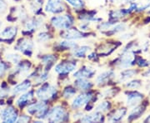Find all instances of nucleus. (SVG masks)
<instances>
[{
	"instance_id": "nucleus-34",
	"label": "nucleus",
	"mask_w": 150,
	"mask_h": 123,
	"mask_svg": "<svg viewBox=\"0 0 150 123\" xmlns=\"http://www.w3.org/2000/svg\"><path fill=\"white\" fill-rule=\"evenodd\" d=\"M66 1L75 8H80L84 5L83 1H82V0H66Z\"/></svg>"
},
{
	"instance_id": "nucleus-48",
	"label": "nucleus",
	"mask_w": 150,
	"mask_h": 123,
	"mask_svg": "<svg viewBox=\"0 0 150 123\" xmlns=\"http://www.w3.org/2000/svg\"><path fill=\"white\" fill-rule=\"evenodd\" d=\"M0 120H1V118H0Z\"/></svg>"
},
{
	"instance_id": "nucleus-27",
	"label": "nucleus",
	"mask_w": 150,
	"mask_h": 123,
	"mask_svg": "<svg viewBox=\"0 0 150 123\" xmlns=\"http://www.w3.org/2000/svg\"><path fill=\"white\" fill-rule=\"evenodd\" d=\"M111 107V104L109 102H100L96 107H95V112H105L108 111Z\"/></svg>"
},
{
	"instance_id": "nucleus-16",
	"label": "nucleus",
	"mask_w": 150,
	"mask_h": 123,
	"mask_svg": "<svg viewBox=\"0 0 150 123\" xmlns=\"http://www.w3.org/2000/svg\"><path fill=\"white\" fill-rule=\"evenodd\" d=\"M145 108L146 107L144 105H138L136 107H133L130 111L128 117V120L129 121H134L135 119L139 118L140 116H142V114L144 112Z\"/></svg>"
},
{
	"instance_id": "nucleus-36",
	"label": "nucleus",
	"mask_w": 150,
	"mask_h": 123,
	"mask_svg": "<svg viewBox=\"0 0 150 123\" xmlns=\"http://www.w3.org/2000/svg\"><path fill=\"white\" fill-rule=\"evenodd\" d=\"M137 64L139 65L141 67H148L149 66V62L146 61L145 59L142 58H139V59L137 60Z\"/></svg>"
},
{
	"instance_id": "nucleus-21",
	"label": "nucleus",
	"mask_w": 150,
	"mask_h": 123,
	"mask_svg": "<svg viewBox=\"0 0 150 123\" xmlns=\"http://www.w3.org/2000/svg\"><path fill=\"white\" fill-rule=\"evenodd\" d=\"M31 68V64L29 62H23L21 63H18L16 68H14V74H16L17 76H21L26 74L27 72H29V70Z\"/></svg>"
},
{
	"instance_id": "nucleus-35",
	"label": "nucleus",
	"mask_w": 150,
	"mask_h": 123,
	"mask_svg": "<svg viewBox=\"0 0 150 123\" xmlns=\"http://www.w3.org/2000/svg\"><path fill=\"white\" fill-rule=\"evenodd\" d=\"M48 77V74L47 72H43L39 75H38L36 77V78L34 79V82H36V83H42L43 82L47 80V78Z\"/></svg>"
},
{
	"instance_id": "nucleus-29",
	"label": "nucleus",
	"mask_w": 150,
	"mask_h": 123,
	"mask_svg": "<svg viewBox=\"0 0 150 123\" xmlns=\"http://www.w3.org/2000/svg\"><path fill=\"white\" fill-rule=\"evenodd\" d=\"M43 0H30L29 8H30L31 11L35 13L39 10L43 5Z\"/></svg>"
},
{
	"instance_id": "nucleus-43",
	"label": "nucleus",
	"mask_w": 150,
	"mask_h": 123,
	"mask_svg": "<svg viewBox=\"0 0 150 123\" xmlns=\"http://www.w3.org/2000/svg\"><path fill=\"white\" fill-rule=\"evenodd\" d=\"M79 28H80L81 31H86L88 29V22H83L79 25Z\"/></svg>"
},
{
	"instance_id": "nucleus-26",
	"label": "nucleus",
	"mask_w": 150,
	"mask_h": 123,
	"mask_svg": "<svg viewBox=\"0 0 150 123\" xmlns=\"http://www.w3.org/2000/svg\"><path fill=\"white\" fill-rule=\"evenodd\" d=\"M4 57H5V59L8 62L12 63L13 64H18L20 62V60H21L20 55H18V54L17 53H6Z\"/></svg>"
},
{
	"instance_id": "nucleus-28",
	"label": "nucleus",
	"mask_w": 150,
	"mask_h": 123,
	"mask_svg": "<svg viewBox=\"0 0 150 123\" xmlns=\"http://www.w3.org/2000/svg\"><path fill=\"white\" fill-rule=\"evenodd\" d=\"M55 61H56V58L54 55H44L41 59L42 63L46 67H50L51 65L54 64Z\"/></svg>"
},
{
	"instance_id": "nucleus-33",
	"label": "nucleus",
	"mask_w": 150,
	"mask_h": 123,
	"mask_svg": "<svg viewBox=\"0 0 150 123\" xmlns=\"http://www.w3.org/2000/svg\"><path fill=\"white\" fill-rule=\"evenodd\" d=\"M59 45L61 47L65 48H69V49H75L77 48V43L74 42H71V41H64V42H60Z\"/></svg>"
},
{
	"instance_id": "nucleus-47",
	"label": "nucleus",
	"mask_w": 150,
	"mask_h": 123,
	"mask_svg": "<svg viewBox=\"0 0 150 123\" xmlns=\"http://www.w3.org/2000/svg\"><path fill=\"white\" fill-rule=\"evenodd\" d=\"M149 2H150V0H149Z\"/></svg>"
},
{
	"instance_id": "nucleus-37",
	"label": "nucleus",
	"mask_w": 150,
	"mask_h": 123,
	"mask_svg": "<svg viewBox=\"0 0 150 123\" xmlns=\"http://www.w3.org/2000/svg\"><path fill=\"white\" fill-rule=\"evenodd\" d=\"M17 16H18V18H19L21 20H23V19L27 18V12L24 8H19Z\"/></svg>"
},
{
	"instance_id": "nucleus-41",
	"label": "nucleus",
	"mask_w": 150,
	"mask_h": 123,
	"mask_svg": "<svg viewBox=\"0 0 150 123\" xmlns=\"http://www.w3.org/2000/svg\"><path fill=\"white\" fill-rule=\"evenodd\" d=\"M30 120V117L26 115H22L19 117H18L17 122H28Z\"/></svg>"
},
{
	"instance_id": "nucleus-23",
	"label": "nucleus",
	"mask_w": 150,
	"mask_h": 123,
	"mask_svg": "<svg viewBox=\"0 0 150 123\" xmlns=\"http://www.w3.org/2000/svg\"><path fill=\"white\" fill-rule=\"evenodd\" d=\"M126 108H120V109H118L116 111H114L112 114L110 115V117H108V120L109 122H119L121 121L123 118V117L125 116L126 114Z\"/></svg>"
},
{
	"instance_id": "nucleus-3",
	"label": "nucleus",
	"mask_w": 150,
	"mask_h": 123,
	"mask_svg": "<svg viewBox=\"0 0 150 123\" xmlns=\"http://www.w3.org/2000/svg\"><path fill=\"white\" fill-rule=\"evenodd\" d=\"M27 112L30 115L35 116L38 119H42V117H45L48 113V105L44 101L36 102L28 107Z\"/></svg>"
},
{
	"instance_id": "nucleus-1",
	"label": "nucleus",
	"mask_w": 150,
	"mask_h": 123,
	"mask_svg": "<svg viewBox=\"0 0 150 123\" xmlns=\"http://www.w3.org/2000/svg\"><path fill=\"white\" fill-rule=\"evenodd\" d=\"M57 91H58V89L55 86L47 82L43 84L39 89H38L36 91V95L39 100L46 102L49 99L56 96Z\"/></svg>"
},
{
	"instance_id": "nucleus-17",
	"label": "nucleus",
	"mask_w": 150,
	"mask_h": 123,
	"mask_svg": "<svg viewBox=\"0 0 150 123\" xmlns=\"http://www.w3.org/2000/svg\"><path fill=\"white\" fill-rule=\"evenodd\" d=\"M43 22H42V19L38 18H31L29 19L28 21L25 23L24 25V29L27 30L28 32H33L34 30H36L37 28L41 27Z\"/></svg>"
},
{
	"instance_id": "nucleus-49",
	"label": "nucleus",
	"mask_w": 150,
	"mask_h": 123,
	"mask_svg": "<svg viewBox=\"0 0 150 123\" xmlns=\"http://www.w3.org/2000/svg\"><path fill=\"white\" fill-rule=\"evenodd\" d=\"M149 9H150V8H149ZM149 13H150V11H149Z\"/></svg>"
},
{
	"instance_id": "nucleus-13",
	"label": "nucleus",
	"mask_w": 150,
	"mask_h": 123,
	"mask_svg": "<svg viewBox=\"0 0 150 123\" xmlns=\"http://www.w3.org/2000/svg\"><path fill=\"white\" fill-rule=\"evenodd\" d=\"M95 73H96V70L93 69L91 67L84 66L79 70H78L74 74V77L76 78H88V77H93Z\"/></svg>"
},
{
	"instance_id": "nucleus-42",
	"label": "nucleus",
	"mask_w": 150,
	"mask_h": 123,
	"mask_svg": "<svg viewBox=\"0 0 150 123\" xmlns=\"http://www.w3.org/2000/svg\"><path fill=\"white\" fill-rule=\"evenodd\" d=\"M133 35H134L133 32H126V33H123V34L119 37V38H120L121 40H128L129 38H132Z\"/></svg>"
},
{
	"instance_id": "nucleus-25",
	"label": "nucleus",
	"mask_w": 150,
	"mask_h": 123,
	"mask_svg": "<svg viewBox=\"0 0 150 123\" xmlns=\"http://www.w3.org/2000/svg\"><path fill=\"white\" fill-rule=\"evenodd\" d=\"M89 50H90V48L88 46H82L80 48H75L73 54L76 58H83Z\"/></svg>"
},
{
	"instance_id": "nucleus-46",
	"label": "nucleus",
	"mask_w": 150,
	"mask_h": 123,
	"mask_svg": "<svg viewBox=\"0 0 150 123\" xmlns=\"http://www.w3.org/2000/svg\"><path fill=\"white\" fill-rule=\"evenodd\" d=\"M3 26V22L0 21V28H1V27Z\"/></svg>"
},
{
	"instance_id": "nucleus-14",
	"label": "nucleus",
	"mask_w": 150,
	"mask_h": 123,
	"mask_svg": "<svg viewBox=\"0 0 150 123\" xmlns=\"http://www.w3.org/2000/svg\"><path fill=\"white\" fill-rule=\"evenodd\" d=\"M18 32V27L15 26H10L4 28L0 32V39L3 41H8L16 36Z\"/></svg>"
},
{
	"instance_id": "nucleus-2",
	"label": "nucleus",
	"mask_w": 150,
	"mask_h": 123,
	"mask_svg": "<svg viewBox=\"0 0 150 123\" xmlns=\"http://www.w3.org/2000/svg\"><path fill=\"white\" fill-rule=\"evenodd\" d=\"M67 116L65 109L60 105L54 107L46 115V120L50 122H60L64 121Z\"/></svg>"
},
{
	"instance_id": "nucleus-24",
	"label": "nucleus",
	"mask_w": 150,
	"mask_h": 123,
	"mask_svg": "<svg viewBox=\"0 0 150 123\" xmlns=\"http://www.w3.org/2000/svg\"><path fill=\"white\" fill-rule=\"evenodd\" d=\"M137 73V71H135L134 69H126L123 71L121 72V74L119 76V79H118V82H126L128 81L130 78H132L133 77L136 75Z\"/></svg>"
},
{
	"instance_id": "nucleus-18",
	"label": "nucleus",
	"mask_w": 150,
	"mask_h": 123,
	"mask_svg": "<svg viewBox=\"0 0 150 123\" xmlns=\"http://www.w3.org/2000/svg\"><path fill=\"white\" fill-rule=\"evenodd\" d=\"M102 121H103L102 113L98 112L92 113L89 115H86L81 118L82 122H99Z\"/></svg>"
},
{
	"instance_id": "nucleus-10",
	"label": "nucleus",
	"mask_w": 150,
	"mask_h": 123,
	"mask_svg": "<svg viewBox=\"0 0 150 123\" xmlns=\"http://www.w3.org/2000/svg\"><path fill=\"white\" fill-rule=\"evenodd\" d=\"M64 10L63 0H48L45 11L49 13H59Z\"/></svg>"
},
{
	"instance_id": "nucleus-38",
	"label": "nucleus",
	"mask_w": 150,
	"mask_h": 123,
	"mask_svg": "<svg viewBox=\"0 0 150 123\" xmlns=\"http://www.w3.org/2000/svg\"><path fill=\"white\" fill-rule=\"evenodd\" d=\"M7 70H8V65L5 63H0V77H3L5 74Z\"/></svg>"
},
{
	"instance_id": "nucleus-15",
	"label": "nucleus",
	"mask_w": 150,
	"mask_h": 123,
	"mask_svg": "<svg viewBox=\"0 0 150 123\" xmlns=\"http://www.w3.org/2000/svg\"><path fill=\"white\" fill-rule=\"evenodd\" d=\"M114 77H115V73L112 70L105 71L97 77L96 84L97 85H103V84L107 83L108 81Z\"/></svg>"
},
{
	"instance_id": "nucleus-40",
	"label": "nucleus",
	"mask_w": 150,
	"mask_h": 123,
	"mask_svg": "<svg viewBox=\"0 0 150 123\" xmlns=\"http://www.w3.org/2000/svg\"><path fill=\"white\" fill-rule=\"evenodd\" d=\"M7 4L4 0H0V14L4 13L6 10H7Z\"/></svg>"
},
{
	"instance_id": "nucleus-45",
	"label": "nucleus",
	"mask_w": 150,
	"mask_h": 123,
	"mask_svg": "<svg viewBox=\"0 0 150 123\" xmlns=\"http://www.w3.org/2000/svg\"><path fill=\"white\" fill-rule=\"evenodd\" d=\"M147 88H148V90H150V82L149 83H148V85H147Z\"/></svg>"
},
{
	"instance_id": "nucleus-8",
	"label": "nucleus",
	"mask_w": 150,
	"mask_h": 123,
	"mask_svg": "<svg viewBox=\"0 0 150 123\" xmlns=\"http://www.w3.org/2000/svg\"><path fill=\"white\" fill-rule=\"evenodd\" d=\"M18 117L16 110L13 107H8L0 111V118L4 122H15Z\"/></svg>"
},
{
	"instance_id": "nucleus-7",
	"label": "nucleus",
	"mask_w": 150,
	"mask_h": 123,
	"mask_svg": "<svg viewBox=\"0 0 150 123\" xmlns=\"http://www.w3.org/2000/svg\"><path fill=\"white\" fill-rule=\"evenodd\" d=\"M92 98H93L92 92H84V93L79 94L73 100L71 107L73 109H79L80 107L85 106L86 104L89 103Z\"/></svg>"
},
{
	"instance_id": "nucleus-4",
	"label": "nucleus",
	"mask_w": 150,
	"mask_h": 123,
	"mask_svg": "<svg viewBox=\"0 0 150 123\" xmlns=\"http://www.w3.org/2000/svg\"><path fill=\"white\" fill-rule=\"evenodd\" d=\"M51 23L55 28L61 29V30H66L69 28L73 23L74 19L70 15H60V16L54 17L51 19Z\"/></svg>"
},
{
	"instance_id": "nucleus-11",
	"label": "nucleus",
	"mask_w": 150,
	"mask_h": 123,
	"mask_svg": "<svg viewBox=\"0 0 150 123\" xmlns=\"http://www.w3.org/2000/svg\"><path fill=\"white\" fill-rule=\"evenodd\" d=\"M144 98V95L137 91H129L127 92V100H126V104L129 107H136L139 105L140 102H142Z\"/></svg>"
},
{
	"instance_id": "nucleus-6",
	"label": "nucleus",
	"mask_w": 150,
	"mask_h": 123,
	"mask_svg": "<svg viewBox=\"0 0 150 123\" xmlns=\"http://www.w3.org/2000/svg\"><path fill=\"white\" fill-rule=\"evenodd\" d=\"M33 48V43L31 39H28V38L20 39L17 43L16 46L14 47L15 50L19 51L27 56H30L32 54Z\"/></svg>"
},
{
	"instance_id": "nucleus-31",
	"label": "nucleus",
	"mask_w": 150,
	"mask_h": 123,
	"mask_svg": "<svg viewBox=\"0 0 150 123\" xmlns=\"http://www.w3.org/2000/svg\"><path fill=\"white\" fill-rule=\"evenodd\" d=\"M141 85H142V82L140 80L130 81V82H126V84H125V86L130 89H138L141 86Z\"/></svg>"
},
{
	"instance_id": "nucleus-22",
	"label": "nucleus",
	"mask_w": 150,
	"mask_h": 123,
	"mask_svg": "<svg viewBox=\"0 0 150 123\" xmlns=\"http://www.w3.org/2000/svg\"><path fill=\"white\" fill-rule=\"evenodd\" d=\"M33 98V91H28V92L24 93V94H22L21 96L17 99L16 105L18 107H23L25 104L28 103L30 101H32Z\"/></svg>"
},
{
	"instance_id": "nucleus-9",
	"label": "nucleus",
	"mask_w": 150,
	"mask_h": 123,
	"mask_svg": "<svg viewBox=\"0 0 150 123\" xmlns=\"http://www.w3.org/2000/svg\"><path fill=\"white\" fill-rule=\"evenodd\" d=\"M77 67V64L74 62H63L57 65L54 71L59 75H67L74 72Z\"/></svg>"
},
{
	"instance_id": "nucleus-19",
	"label": "nucleus",
	"mask_w": 150,
	"mask_h": 123,
	"mask_svg": "<svg viewBox=\"0 0 150 123\" xmlns=\"http://www.w3.org/2000/svg\"><path fill=\"white\" fill-rule=\"evenodd\" d=\"M31 82L30 81H24L21 83L18 84L16 86H14L13 89H12V94L13 95H18V94H20L22 92H24L26 91L28 89H29L31 87Z\"/></svg>"
},
{
	"instance_id": "nucleus-50",
	"label": "nucleus",
	"mask_w": 150,
	"mask_h": 123,
	"mask_svg": "<svg viewBox=\"0 0 150 123\" xmlns=\"http://www.w3.org/2000/svg\"><path fill=\"white\" fill-rule=\"evenodd\" d=\"M149 63H150V62H149Z\"/></svg>"
},
{
	"instance_id": "nucleus-12",
	"label": "nucleus",
	"mask_w": 150,
	"mask_h": 123,
	"mask_svg": "<svg viewBox=\"0 0 150 123\" xmlns=\"http://www.w3.org/2000/svg\"><path fill=\"white\" fill-rule=\"evenodd\" d=\"M61 37H63L67 40H75V39H81L87 37L84 32L79 31L76 28H68L64 30V32L61 33Z\"/></svg>"
},
{
	"instance_id": "nucleus-30",
	"label": "nucleus",
	"mask_w": 150,
	"mask_h": 123,
	"mask_svg": "<svg viewBox=\"0 0 150 123\" xmlns=\"http://www.w3.org/2000/svg\"><path fill=\"white\" fill-rule=\"evenodd\" d=\"M76 94V90L74 88L71 87V86H69V87H66L64 90V92H63V96L64 98H67V99H69L71 97L74 96Z\"/></svg>"
},
{
	"instance_id": "nucleus-20",
	"label": "nucleus",
	"mask_w": 150,
	"mask_h": 123,
	"mask_svg": "<svg viewBox=\"0 0 150 123\" xmlns=\"http://www.w3.org/2000/svg\"><path fill=\"white\" fill-rule=\"evenodd\" d=\"M74 86L80 91H88L93 86L91 82L86 80V78H78L74 82Z\"/></svg>"
},
{
	"instance_id": "nucleus-44",
	"label": "nucleus",
	"mask_w": 150,
	"mask_h": 123,
	"mask_svg": "<svg viewBox=\"0 0 150 123\" xmlns=\"http://www.w3.org/2000/svg\"><path fill=\"white\" fill-rule=\"evenodd\" d=\"M143 75H144V77H150V69L147 70Z\"/></svg>"
},
{
	"instance_id": "nucleus-39",
	"label": "nucleus",
	"mask_w": 150,
	"mask_h": 123,
	"mask_svg": "<svg viewBox=\"0 0 150 123\" xmlns=\"http://www.w3.org/2000/svg\"><path fill=\"white\" fill-rule=\"evenodd\" d=\"M8 93H9V90L6 87H2L0 88V98H4L5 96H8Z\"/></svg>"
},
{
	"instance_id": "nucleus-32",
	"label": "nucleus",
	"mask_w": 150,
	"mask_h": 123,
	"mask_svg": "<svg viewBox=\"0 0 150 123\" xmlns=\"http://www.w3.org/2000/svg\"><path fill=\"white\" fill-rule=\"evenodd\" d=\"M51 39V35L48 34V32H40L38 35V41L39 43H44V42H48Z\"/></svg>"
},
{
	"instance_id": "nucleus-5",
	"label": "nucleus",
	"mask_w": 150,
	"mask_h": 123,
	"mask_svg": "<svg viewBox=\"0 0 150 123\" xmlns=\"http://www.w3.org/2000/svg\"><path fill=\"white\" fill-rule=\"evenodd\" d=\"M135 63V57L133 51L129 49H124L122 55L118 59L117 67L119 68H129L132 67Z\"/></svg>"
}]
</instances>
